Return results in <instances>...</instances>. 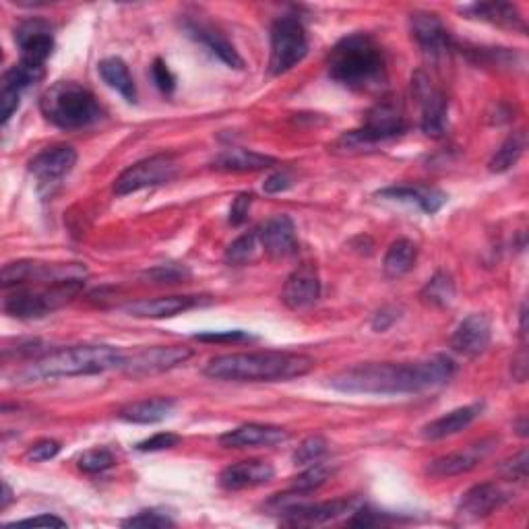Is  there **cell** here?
Instances as JSON below:
<instances>
[{
    "mask_svg": "<svg viewBox=\"0 0 529 529\" xmlns=\"http://www.w3.org/2000/svg\"><path fill=\"white\" fill-rule=\"evenodd\" d=\"M420 298L424 304H430V306H449L455 298V284L449 273L445 271H439L434 273L432 279H428V284L422 288L420 292Z\"/></svg>",
    "mask_w": 529,
    "mask_h": 529,
    "instance_id": "34",
    "label": "cell"
},
{
    "mask_svg": "<svg viewBox=\"0 0 529 529\" xmlns=\"http://www.w3.org/2000/svg\"><path fill=\"white\" fill-rule=\"evenodd\" d=\"M19 525H48V527H67V521H62L56 515H38V517H31V519H21L17 521ZM17 523H9V525H17Z\"/></svg>",
    "mask_w": 529,
    "mask_h": 529,
    "instance_id": "50",
    "label": "cell"
},
{
    "mask_svg": "<svg viewBox=\"0 0 529 529\" xmlns=\"http://www.w3.org/2000/svg\"><path fill=\"white\" fill-rule=\"evenodd\" d=\"M182 443V437H178V434L174 432H158L153 434V437L141 441L137 445V451H143V453H155V451H166V449H174Z\"/></svg>",
    "mask_w": 529,
    "mask_h": 529,
    "instance_id": "42",
    "label": "cell"
},
{
    "mask_svg": "<svg viewBox=\"0 0 529 529\" xmlns=\"http://www.w3.org/2000/svg\"><path fill=\"white\" fill-rule=\"evenodd\" d=\"M77 465L85 474H102L114 465V455L108 449H89L79 457Z\"/></svg>",
    "mask_w": 529,
    "mask_h": 529,
    "instance_id": "39",
    "label": "cell"
},
{
    "mask_svg": "<svg viewBox=\"0 0 529 529\" xmlns=\"http://www.w3.org/2000/svg\"><path fill=\"white\" fill-rule=\"evenodd\" d=\"M496 439H484L480 443L470 445L463 451H455L449 455H443L439 459H434L428 465V476L432 478H451V476H461L472 472L480 461H484L496 447Z\"/></svg>",
    "mask_w": 529,
    "mask_h": 529,
    "instance_id": "15",
    "label": "cell"
},
{
    "mask_svg": "<svg viewBox=\"0 0 529 529\" xmlns=\"http://www.w3.org/2000/svg\"><path fill=\"white\" fill-rule=\"evenodd\" d=\"M275 476V468L265 459H246L228 465L220 474V486L230 492L255 488L271 482Z\"/></svg>",
    "mask_w": 529,
    "mask_h": 529,
    "instance_id": "23",
    "label": "cell"
},
{
    "mask_svg": "<svg viewBox=\"0 0 529 529\" xmlns=\"http://www.w3.org/2000/svg\"><path fill=\"white\" fill-rule=\"evenodd\" d=\"M176 401L172 397H153L133 401L118 412V418L131 424H158L172 416Z\"/></svg>",
    "mask_w": 529,
    "mask_h": 529,
    "instance_id": "28",
    "label": "cell"
},
{
    "mask_svg": "<svg viewBox=\"0 0 529 529\" xmlns=\"http://www.w3.org/2000/svg\"><path fill=\"white\" fill-rule=\"evenodd\" d=\"M308 54V36L300 19L279 17L271 27V75H284L292 71Z\"/></svg>",
    "mask_w": 529,
    "mask_h": 529,
    "instance_id": "8",
    "label": "cell"
},
{
    "mask_svg": "<svg viewBox=\"0 0 529 529\" xmlns=\"http://www.w3.org/2000/svg\"><path fill=\"white\" fill-rule=\"evenodd\" d=\"M211 300L205 296H160V298H145L124 306V313L137 319H170L186 310H193L197 306H205Z\"/></svg>",
    "mask_w": 529,
    "mask_h": 529,
    "instance_id": "17",
    "label": "cell"
},
{
    "mask_svg": "<svg viewBox=\"0 0 529 529\" xmlns=\"http://www.w3.org/2000/svg\"><path fill=\"white\" fill-rule=\"evenodd\" d=\"M11 503H13V490H11V486L7 482H3V503H0V509L5 511Z\"/></svg>",
    "mask_w": 529,
    "mask_h": 529,
    "instance_id": "51",
    "label": "cell"
},
{
    "mask_svg": "<svg viewBox=\"0 0 529 529\" xmlns=\"http://www.w3.org/2000/svg\"><path fill=\"white\" fill-rule=\"evenodd\" d=\"M85 282L83 279H71V282L58 284H42L34 288H17V292L9 294L3 302L5 313L13 319L34 321L52 315L54 310L69 304L79 296Z\"/></svg>",
    "mask_w": 529,
    "mask_h": 529,
    "instance_id": "6",
    "label": "cell"
},
{
    "mask_svg": "<svg viewBox=\"0 0 529 529\" xmlns=\"http://www.w3.org/2000/svg\"><path fill=\"white\" fill-rule=\"evenodd\" d=\"M40 110L48 122L62 131L87 129L104 116L96 96L75 81H58L48 87L40 98Z\"/></svg>",
    "mask_w": 529,
    "mask_h": 529,
    "instance_id": "5",
    "label": "cell"
},
{
    "mask_svg": "<svg viewBox=\"0 0 529 529\" xmlns=\"http://www.w3.org/2000/svg\"><path fill=\"white\" fill-rule=\"evenodd\" d=\"M490 341H492V321L482 313H474L457 325L451 337V348L453 352L465 358H478L488 350Z\"/></svg>",
    "mask_w": 529,
    "mask_h": 529,
    "instance_id": "16",
    "label": "cell"
},
{
    "mask_svg": "<svg viewBox=\"0 0 529 529\" xmlns=\"http://www.w3.org/2000/svg\"><path fill=\"white\" fill-rule=\"evenodd\" d=\"M331 476H333V470L329 468V465L313 463L304 474H300V476L294 480V490H300V492H315V490H319L323 484H327V480H329Z\"/></svg>",
    "mask_w": 529,
    "mask_h": 529,
    "instance_id": "38",
    "label": "cell"
},
{
    "mask_svg": "<svg viewBox=\"0 0 529 529\" xmlns=\"http://www.w3.org/2000/svg\"><path fill=\"white\" fill-rule=\"evenodd\" d=\"M315 360L298 352H248L211 358L203 375L213 381L279 383L308 375Z\"/></svg>",
    "mask_w": 529,
    "mask_h": 529,
    "instance_id": "2",
    "label": "cell"
},
{
    "mask_svg": "<svg viewBox=\"0 0 529 529\" xmlns=\"http://www.w3.org/2000/svg\"><path fill=\"white\" fill-rule=\"evenodd\" d=\"M329 77L354 91H375L387 79L383 48L368 34H352L339 40L327 58Z\"/></svg>",
    "mask_w": 529,
    "mask_h": 529,
    "instance_id": "4",
    "label": "cell"
},
{
    "mask_svg": "<svg viewBox=\"0 0 529 529\" xmlns=\"http://www.w3.org/2000/svg\"><path fill=\"white\" fill-rule=\"evenodd\" d=\"M292 184H294V178L288 172H275L263 182V191L269 193V195L284 193V191L290 189Z\"/></svg>",
    "mask_w": 529,
    "mask_h": 529,
    "instance_id": "48",
    "label": "cell"
},
{
    "mask_svg": "<svg viewBox=\"0 0 529 529\" xmlns=\"http://www.w3.org/2000/svg\"><path fill=\"white\" fill-rule=\"evenodd\" d=\"M406 129L408 122L401 104L395 102L393 98H383L368 110L362 127L341 137L339 145L344 149H362L395 139L406 133Z\"/></svg>",
    "mask_w": 529,
    "mask_h": 529,
    "instance_id": "7",
    "label": "cell"
},
{
    "mask_svg": "<svg viewBox=\"0 0 529 529\" xmlns=\"http://www.w3.org/2000/svg\"><path fill=\"white\" fill-rule=\"evenodd\" d=\"M271 166H275V158L242 147L226 149L213 160V168L224 172H257Z\"/></svg>",
    "mask_w": 529,
    "mask_h": 529,
    "instance_id": "30",
    "label": "cell"
},
{
    "mask_svg": "<svg viewBox=\"0 0 529 529\" xmlns=\"http://www.w3.org/2000/svg\"><path fill=\"white\" fill-rule=\"evenodd\" d=\"M46 69L44 67H34V65H27V62H17L15 67H11L5 75H3V89H11L17 91L23 96V91L29 89L31 85H36L44 79Z\"/></svg>",
    "mask_w": 529,
    "mask_h": 529,
    "instance_id": "35",
    "label": "cell"
},
{
    "mask_svg": "<svg viewBox=\"0 0 529 529\" xmlns=\"http://www.w3.org/2000/svg\"><path fill=\"white\" fill-rule=\"evenodd\" d=\"M461 13L480 19V21H486V23H492L496 27L525 31V21L519 9L511 3H476V5L461 9Z\"/></svg>",
    "mask_w": 529,
    "mask_h": 529,
    "instance_id": "29",
    "label": "cell"
},
{
    "mask_svg": "<svg viewBox=\"0 0 529 529\" xmlns=\"http://www.w3.org/2000/svg\"><path fill=\"white\" fill-rule=\"evenodd\" d=\"M145 275H147V279H151L153 284H178V282H184V279H189L191 271L186 269L184 265L168 263V265L153 267Z\"/></svg>",
    "mask_w": 529,
    "mask_h": 529,
    "instance_id": "40",
    "label": "cell"
},
{
    "mask_svg": "<svg viewBox=\"0 0 529 529\" xmlns=\"http://www.w3.org/2000/svg\"><path fill=\"white\" fill-rule=\"evenodd\" d=\"M151 77H153V83L158 85V89L162 93H166V96H170V93H174L176 89V77L174 73L170 71V67L166 65V62L162 58H155L153 65H151Z\"/></svg>",
    "mask_w": 529,
    "mask_h": 529,
    "instance_id": "43",
    "label": "cell"
},
{
    "mask_svg": "<svg viewBox=\"0 0 529 529\" xmlns=\"http://www.w3.org/2000/svg\"><path fill=\"white\" fill-rule=\"evenodd\" d=\"M290 439V432L279 426L267 424H244L224 432L220 445L224 449H251V447H275Z\"/></svg>",
    "mask_w": 529,
    "mask_h": 529,
    "instance_id": "20",
    "label": "cell"
},
{
    "mask_svg": "<svg viewBox=\"0 0 529 529\" xmlns=\"http://www.w3.org/2000/svg\"><path fill=\"white\" fill-rule=\"evenodd\" d=\"M416 261L418 246L408 238H399L389 246V251L383 259V271L389 279H399L416 267Z\"/></svg>",
    "mask_w": 529,
    "mask_h": 529,
    "instance_id": "32",
    "label": "cell"
},
{
    "mask_svg": "<svg viewBox=\"0 0 529 529\" xmlns=\"http://www.w3.org/2000/svg\"><path fill=\"white\" fill-rule=\"evenodd\" d=\"M259 248H261V242H259L257 230L246 232V234H242L240 238H236L226 248V263L236 265V267L253 263L257 259V255H259Z\"/></svg>",
    "mask_w": 529,
    "mask_h": 529,
    "instance_id": "36",
    "label": "cell"
},
{
    "mask_svg": "<svg viewBox=\"0 0 529 529\" xmlns=\"http://www.w3.org/2000/svg\"><path fill=\"white\" fill-rule=\"evenodd\" d=\"M410 25H412L414 40L424 50V54H428L430 58L445 56L451 50L453 42H451L449 31L443 25V21L434 13L416 11V13H412Z\"/></svg>",
    "mask_w": 529,
    "mask_h": 529,
    "instance_id": "21",
    "label": "cell"
},
{
    "mask_svg": "<svg viewBox=\"0 0 529 529\" xmlns=\"http://www.w3.org/2000/svg\"><path fill=\"white\" fill-rule=\"evenodd\" d=\"M484 410V403H472V406L457 408L437 420L428 422L422 430L420 437L424 441H441L447 437H453V434H459L461 430L468 428Z\"/></svg>",
    "mask_w": 529,
    "mask_h": 529,
    "instance_id": "27",
    "label": "cell"
},
{
    "mask_svg": "<svg viewBox=\"0 0 529 529\" xmlns=\"http://www.w3.org/2000/svg\"><path fill=\"white\" fill-rule=\"evenodd\" d=\"M184 29L189 31V36L201 42L213 56L220 58L224 65L230 69H244V58L238 54L236 46L222 34L220 29H215L203 21H186Z\"/></svg>",
    "mask_w": 529,
    "mask_h": 529,
    "instance_id": "24",
    "label": "cell"
},
{
    "mask_svg": "<svg viewBox=\"0 0 529 529\" xmlns=\"http://www.w3.org/2000/svg\"><path fill=\"white\" fill-rule=\"evenodd\" d=\"M195 339L199 341H209V344H238V341H248L253 339L246 331H215V333H201Z\"/></svg>",
    "mask_w": 529,
    "mask_h": 529,
    "instance_id": "46",
    "label": "cell"
},
{
    "mask_svg": "<svg viewBox=\"0 0 529 529\" xmlns=\"http://www.w3.org/2000/svg\"><path fill=\"white\" fill-rule=\"evenodd\" d=\"M15 42L21 52V62L34 67H44L54 52L52 25L42 19L23 21L15 29Z\"/></svg>",
    "mask_w": 529,
    "mask_h": 529,
    "instance_id": "13",
    "label": "cell"
},
{
    "mask_svg": "<svg viewBox=\"0 0 529 529\" xmlns=\"http://www.w3.org/2000/svg\"><path fill=\"white\" fill-rule=\"evenodd\" d=\"M60 453V443L52 441V439H42L38 443L31 445L25 453V461L29 463H44L54 459Z\"/></svg>",
    "mask_w": 529,
    "mask_h": 529,
    "instance_id": "44",
    "label": "cell"
},
{
    "mask_svg": "<svg viewBox=\"0 0 529 529\" xmlns=\"http://www.w3.org/2000/svg\"><path fill=\"white\" fill-rule=\"evenodd\" d=\"M178 174V164L168 153L151 155L133 166L124 170L116 180H114V193L118 197L133 195L143 189H153V186H162L174 180Z\"/></svg>",
    "mask_w": 529,
    "mask_h": 529,
    "instance_id": "9",
    "label": "cell"
},
{
    "mask_svg": "<svg viewBox=\"0 0 529 529\" xmlns=\"http://www.w3.org/2000/svg\"><path fill=\"white\" fill-rule=\"evenodd\" d=\"M321 298V277L313 265L298 267L284 284L282 302L290 310H302L313 306Z\"/></svg>",
    "mask_w": 529,
    "mask_h": 529,
    "instance_id": "22",
    "label": "cell"
},
{
    "mask_svg": "<svg viewBox=\"0 0 529 529\" xmlns=\"http://www.w3.org/2000/svg\"><path fill=\"white\" fill-rule=\"evenodd\" d=\"M501 472L513 480H525L527 478V451H521L513 459L505 461L501 465Z\"/></svg>",
    "mask_w": 529,
    "mask_h": 529,
    "instance_id": "47",
    "label": "cell"
},
{
    "mask_svg": "<svg viewBox=\"0 0 529 529\" xmlns=\"http://www.w3.org/2000/svg\"><path fill=\"white\" fill-rule=\"evenodd\" d=\"M253 193H240L232 207H230V224L232 226H240L248 220V213H251V205H253Z\"/></svg>",
    "mask_w": 529,
    "mask_h": 529,
    "instance_id": "45",
    "label": "cell"
},
{
    "mask_svg": "<svg viewBox=\"0 0 529 529\" xmlns=\"http://www.w3.org/2000/svg\"><path fill=\"white\" fill-rule=\"evenodd\" d=\"M87 269L79 263L71 265H48L38 261H15L7 263L3 269V288H23L29 284H58L71 282V279H85Z\"/></svg>",
    "mask_w": 529,
    "mask_h": 529,
    "instance_id": "10",
    "label": "cell"
},
{
    "mask_svg": "<svg viewBox=\"0 0 529 529\" xmlns=\"http://www.w3.org/2000/svg\"><path fill=\"white\" fill-rule=\"evenodd\" d=\"M418 91L422 96V131L428 137H443L449 124V100L428 83H418Z\"/></svg>",
    "mask_w": 529,
    "mask_h": 529,
    "instance_id": "26",
    "label": "cell"
},
{
    "mask_svg": "<svg viewBox=\"0 0 529 529\" xmlns=\"http://www.w3.org/2000/svg\"><path fill=\"white\" fill-rule=\"evenodd\" d=\"M377 197L389 199V201H399V203H414L428 215H434L437 211H441L443 205L449 201V197L443 191L432 189V186H424V184L387 186V189L377 193Z\"/></svg>",
    "mask_w": 529,
    "mask_h": 529,
    "instance_id": "25",
    "label": "cell"
},
{
    "mask_svg": "<svg viewBox=\"0 0 529 529\" xmlns=\"http://www.w3.org/2000/svg\"><path fill=\"white\" fill-rule=\"evenodd\" d=\"M98 73L112 89H116L120 93L124 100L131 102V104L137 102L135 79L127 67V62H124L122 58H118V56L104 58L98 65Z\"/></svg>",
    "mask_w": 529,
    "mask_h": 529,
    "instance_id": "31",
    "label": "cell"
},
{
    "mask_svg": "<svg viewBox=\"0 0 529 529\" xmlns=\"http://www.w3.org/2000/svg\"><path fill=\"white\" fill-rule=\"evenodd\" d=\"M193 356V350L186 346H153V348H143L131 356L124 358L122 370L127 372L129 377L141 379V377H151L160 375V372L172 370L180 364H184Z\"/></svg>",
    "mask_w": 529,
    "mask_h": 529,
    "instance_id": "11",
    "label": "cell"
},
{
    "mask_svg": "<svg viewBox=\"0 0 529 529\" xmlns=\"http://www.w3.org/2000/svg\"><path fill=\"white\" fill-rule=\"evenodd\" d=\"M259 242L265 255L271 259H288L298 253V238L296 226L292 217L288 215H275L267 220L259 230Z\"/></svg>",
    "mask_w": 529,
    "mask_h": 529,
    "instance_id": "18",
    "label": "cell"
},
{
    "mask_svg": "<svg viewBox=\"0 0 529 529\" xmlns=\"http://www.w3.org/2000/svg\"><path fill=\"white\" fill-rule=\"evenodd\" d=\"M122 525L124 527H174L176 523L170 515H166L160 509H145L129 519H124Z\"/></svg>",
    "mask_w": 529,
    "mask_h": 529,
    "instance_id": "41",
    "label": "cell"
},
{
    "mask_svg": "<svg viewBox=\"0 0 529 529\" xmlns=\"http://www.w3.org/2000/svg\"><path fill=\"white\" fill-rule=\"evenodd\" d=\"M329 451V445L323 437H308L304 439L298 449L294 451V463L296 465H313V463H319Z\"/></svg>",
    "mask_w": 529,
    "mask_h": 529,
    "instance_id": "37",
    "label": "cell"
},
{
    "mask_svg": "<svg viewBox=\"0 0 529 529\" xmlns=\"http://www.w3.org/2000/svg\"><path fill=\"white\" fill-rule=\"evenodd\" d=\"M527 147V135L525 131H515L511 133L505 143L496 149V153L492 155V160H490V172H496V174H501V172H507L511 170L519 160H521V155Z\"/></svg>",
    "mask_w": 529,
    "mask_h": 529,
    "instance_id": "33",
    "label": "cell"
},
{
    "mask_svg": "<svg viewBox=\"0 0 529 529\" xmlns=\"http://www.w3.org/2000/svg\"><path fill=\"white\" fill-rule=\"evenodd\" d=\"M360 505H362V501L356 499V496H350V499L325 501V503H313V501L304 499L284 513V523H288V525H325V523L346 517L348 513H354Z\"/></svg>",
    "mask_w": 529,
    "mask_h": 529,
    "instance_id": "14",
    "label": "cell"
},
{
    "mask_svg": "<svg viewBox=\"0 0 529 529\" xmlns=\"http://www.w3.org/2000/svg\"><path fill=\"white\" fill-rule=\"evenodd\" d=\"M455 375V362L432 356L420 362H368L337 372L329 385L341 393L362 395H410L437 389Z\"/></svg>",
    "mask_w": 529,
    "mask_h": 529,
    "instance_id": "1",
    "label": "cell"
},
{
    "mask_svg": "<svg viewBox=\"0 0 529 529\" xmlns=\"http://www.w3.org/2000/svg\"><path fill=\"white\" fill-rule=\"evenodd\" d=\"M77 164V151L71 145H52L29 160L27 168L38 180L40 189H50L67 178Z\"/></svg>",
    "mask_w": 529,
    "mask_h": 529,
    "instance_id": "12",
    "label": "cell"
},
{
    "mask_svg": "<svg viewBox=\"0 0 529 529\" xmlns=\"http://www.w3.org/2000/svg\"><path fill=\"white\" fill-rule=\"evenodd\" d=\"M124 358H127V354L122 350L104 344L62 348L29 362L23 370L17 372L15 379L19 383H38L65 377L102 375V372H108L112 368H122Z\"/></svg>",
    "mask_w": 529,
    "mask_h": 529,
    "instance_id": "3",
    "label": "cell"
},
{
    "mask_svg": "<svg viewBox=\"0 0 529 529\" xmlns=\"http://www.w3.org/2000/svg\"><path fill=\"white\" fill-rule=\"evenodd\" d=\"M397 319H399V310L393 308V306H385V308H381L379 313L375 315V319H372V329L379 331V333H383V331H387Z\"/></svg>",
    "mask_w": 529,
    "mask_h": 529,
    "instance_id": "49",
    "label": "cell"
},
{
    "mask_svg": "<svg viewBox=\"0 0 529 529\" xmlns=\"http://www.w3.org/2000/svg\"><path fill=\"white\" fill-rule=\"evenodd\" d=\"M509 499H511V494L501 484H494V482L478 484L465 494H461V499L457 503V513L472 521L484 519L492 515L496 509H501Z\"/></svg>",
    "mask_w": 529,
    "mask_h": 529,
    "instance_id": "19",
    "label": "cell"
}]
</instances>
